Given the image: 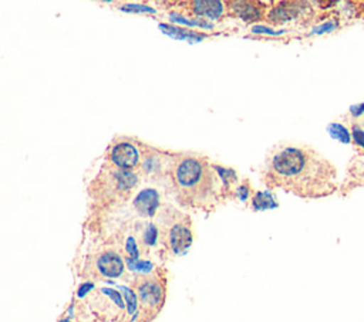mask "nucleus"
Instances as JSON below:
<instances>
[{
  "instance_id": "obj_1",
  "label": "nucleus",
  "mask_w": 364,
  "mask_h": 322,
  "mask_svg": "<svg viewBox=\"0 0 364 322\" xmlns=\"http://www.w3.org/2000/svg\"><path fill=\"white\" fill-rule=\"evenodd\" d=\"M263 180L303 199L330 196L337 189V172L330 160L309 145L282 143L264 160Z\"/></svg>"
},
{
  "instance_id": "obj_2",
  "label": "nucleus",
  "mask_w": 364,
  "mask_h": 322,
  "mask_svg": "<svg viewBox=\"0 0 364 322\" xmlns=\"http://www.w3.org/2000/svg\"><path fill=\"white\" fill-rule=\"evenodd\" d=\"M169 179L176 200L188 207L210 209L225 196L215 166L199 156H176Z\"/></svg>"
},
{
  "instance_id": "obj_3",
  "label": "nucleus",
  "mask_w": 364,
  "mask_h": 322,
  "mask_svg": "<svg viewBox=\"0 0 364 322\" xmlns=\"http://www.w3.org/2000/svg\"><path fill=\"white\" fill-rule=\"evenodd\" d=\"M136 184L138 174L132 170L105 166L97 179L91 183L90 196L115 200L119 197H127Z\"/></svg>"
},
{
  "instance_id": "obj_4",
  "label": "nucleus",
  "mask_w": 364,
  "mask_h": 322,
  "mask_svg": "<svg viewBox=\"0 0 364 322\" xmlns=\"http://www.w3.org/2000/svg\"><path fill=\"white\" fill-rule=\"evenodd\" d=\"M136 292L141 309V321L152 319L161 309L165 299V284L156 272L139 277L136 281Z\"/></svg>"
},
{
  "instance_id": "obj_5",
  "label": "nucleus",
  "mask_w": 364,
  "mask_h": 322,
  "mask_svg": "<svg viewBox=\"0 0 364 322\" xmlns=\"http://www.w3.org/2000/svg\"><path fill=\"white\" fill-rule=\"evenodd\" d=\"M124 268V260L112 248L102 250L91 257V274L95 278H118Z\"/></svg>"
},
{
  "instance_id": "obj_6",
  "label": "nucleus",
  "mask_w": 364,
  "mask_h": 322,
  "mask_svg": "<svg viewBox=\"0 0 364 322\" xmlns=\"http://www.w3.org/2000/svg\"><path fill=\"white\" fill-rule=\"evenodd\" d=\"M168 245L175 254H185V251L192 244V231L189 218L183 214L172 210V224H169L166 231Z\"/></svg>"
},
{
  "instance_id": "obj_7",
  "label": "nucleus",
  "mask_w": 364,
  "mask_h": 322,
  "mask_svg": "<svg viewBox=\"0 0 364 322\" xmlns=\"http://www.w3.org/2000/svg\"><path fill=\"white\" fill-rule=\"evenodd\" d=\"M108 159L111 165L119 169L131 170L139 166L141 146L131 143L129 140H121L114 143L108 150Z\"/></svg>"
},
{
  "instance_id": "obj_8",
  "label": "nucleus",
  "mask_w": 364,
  "mask_h": 322,
  "mask_svg": "<svg viewBox=\"0 0 364 322\" xmlns=\"http://www.w3.org/2000/svg\"><path fill=\"white\" fill-rule=\"evenodd\" d=\"M134 206L139 216L152 217L159 207V193L155 189H144L136 194Z\"/></svg>"
},
{
  "instance_id": "obj_9",
  "label": "nucleus",
  "mask_w": 364,
  "mask_h": 322,
  "mask_svg": "<svg viewBox=\"0 0 364 322\" xmlns=\"http://www.w3.org/2000/svg\"><path fill=\"white\" fill-rule=\"evenodd\" d=\"M186 7L192 14L205 16L209 18H218L223 13V3L222 1H189Z\"/></svg>"
},
{
  "instance_id": "obj_10",
  "label": "nucleus",
  "mask_w": 364,
  "mask_h": 322,
  "mask_svg": "<svg viewBox=\"0 0 364 322\" xmlns=\"http://www.w3.org/2000/svg\"><path fill=\"white\" fill-rule=\"evenodd\" d=\"M229 6L235 11L236 16L242 17L243 20H260L262 18V9L256 7L257 3L255 1H230Z\"/></svg>"
},
{
  "instance_id": "obj_11",
  "label": "nucleus",
  "mask_w": 364,
  "mask_h": 322,
  "mask_svg": "<svg viewBox=\"0 0 364 322\" xmlns=\"http://www.w3.org/2000/svg\"><path fill=\"white\" fill-rule=\"evenodd\" d=\"M119 289L122 291L124 298H125V302H127V313L132 316V321H131V322H134V321H135V316H136V315H135V313H136V309H138V306H139L138 296H136V294H135L132 289H129V288H127V287H121Z\"/></svg>"
},
{
  "instance_id": "obj_12",
  "label": "nucleus",
  "mask_w": 364,
  "mask_h": 322,
  "mask_svg": "<svg viewBox=\"0 0 364 322\" xmlns=\"http://www.w3.org/2000/svg\"><path fill=\"white\" fill-rule=\"evenodd\" d=\"M252 204H253L255 210H264L269 207H276V201L273 200V197L269 191L256 193V196L252 200Z\"/></svg>"
},
{
  "instance_id": "obj_13",
  "label": "nucleus",
  "mask_w": 364,
  "mask_h": 322,
  "mask_svg": "<svg viewBox=\"0 0 364 322\" xmlns=\"http://www.w3.org/2000/svg\"><path fill=\"white\" fill-rule=\"evenodd\" d=\"M328 132L333 138H336L337 140L343 142V143H348L350 142V133L347 131V128H344L341 123H331L328 126Z\"/></svg>"
},
{
  "instance_id": "obj_14",
  "label": "nucleus",
  "mask_w": 364,
  "mask_h": 322,
  "mask_svg": "<svg viewBox=\"0 0 364 322\" xmlns=\"http://www.w3.org/2000/svg\"><path fill=\"white\" fill-rule=\"evenodd\" d=\"M156 238H158V230L152 223H148L145 226V230L142 231V244L152 247L156 244Z\"/></svg>"
},
{
  "instance_id": "obj_15",
  "label": "nucleus",
  "mask_w": 364,
  "mask_h": 322,
  "mask_svg": "<svg viewBox=\"0 0 364 322\" xmlns=\"http://www.w3.org/2000/svg\"><path fill=\"white\" fill-rule=\"evenodd\" d=\"M125 262L127 265L134 270V271H141V272H151L152 270V264L148 262V261H141L138 258H131V257H127L125 258Z\"/></svg>"
},
{
  "instance_id": "obj_16",
  "label": "nucleus",
  "mask_w": 364,
  "mask_h": 322,
  "mask_svg": "<svg viewBox=\"0 0 364 322\" xmlns=\"http://www.w3.org/2000/svg\"><path fill=\"white\" fill-rule=\"evenodd\" d=\"M125 251L129 254L131 258H138L139 251H138V245H136V240L134 237H128L125 241Z\"/></svg>"
},
{
  "instance_id": "obj_17",
  "label": "nucleus",
  "mask_w": 364,
  "mask_h": 322,
  "mask_svg": "<svg viewBox=\"0 0 364 322\" xmlns=\"http://www.w3.org/2000/svg\"><path fill=\"white\" fill-rule=\"evenodd\" d=\"M353 136L355 139V142L364 148V132L358 128V126H354L353 128Z\"/></svg>"
},
{
  "instance_id": "obj_18",
  "label": "nucleus",
  "mask_w": 364,
  "mask_h": 322,
  "mask_svg": "<svg viewBox=\"0 0 364 322\" xmlns=\"http://www.w3.org/2000/svg\"><path fill=\"white\" fill-rule=\"evenodd\" d=\"M92 289V284L91 282H84L80 288H78V292H77V295H78V298H82L88 291H91Z\"/></svg>"
},
{
  "instance_id": "obj_19",
  "label": "nucleus",
  "mask_w": 364,
  "mask_h": 322,
  "mask_svg": "<svg viewBox=\"0 0 364 322\" xmlns=\"http://www.w3.org/2000/svg\"><path fill=\"white\" fill-rule=\"evenodd\" d=\"M124 10H127V11H152V9L145 7V6H127V7H124Z\"/></svg>"
},
{
  "instance_id": "obj_20",
  "label": "nucleus",
  "mask_w": 364,
  "mask_h": 322,
  "mask_svg": "<svg viewBox=\"0 0 364 322\" xmlns=\"http://www.w3.org/2000/svg\"><path fill=\"white\" fill-rule=\"evenodd\" d=\"M247 187H245V186H240V187H237V194H239V197L242 199V200H246L247 199Z\"/></svg>"
},
{
  "instance_id": "obj_21",
  "label": "nucleus",
  "mask_w": 364,
  "mask_h": 322,
  "mask_svg": "<svg viewBox=\"0 0 364 322\" xmlns=\"http://www.w3.org/2000/svg\"><path fill=\"white\" fill-rule=\"evenodd\" d=\"M361 112H364V104H363V105H358V106H353V108H351V113H354V115H360Z\"/></svg>"
},
{
  "instance_id": "obj_22",
  "label": "nucleus",
  "mask_w": 364,
  "mask_h": 322,
  "mask_svg": "<svg viewBox=\"0 0 364 322\" xmlns=\"http://www.w3.org/2000/svg\"><path fill=\"white\" fill-rule=\"evenodd\" d=\"M58 322H71V321L70 319H60Z\"/></svg>"
},
{
  "instance_id": "obj_23",
  "label": "nucleus",
  "mask_w": 364,
  "mask_h": 322,
  "mask_svg": "<svg viewBox=\"0 0 364 322\" xmlns=\"http://www.w3.org/2000/svg\"><path fill=\"white\" fill-rule=\"evenodd\" d=\"M361 6H364V3H361ZM361 10H363V13H364V7H361Z\"/></svg>"
}]
</instances>
